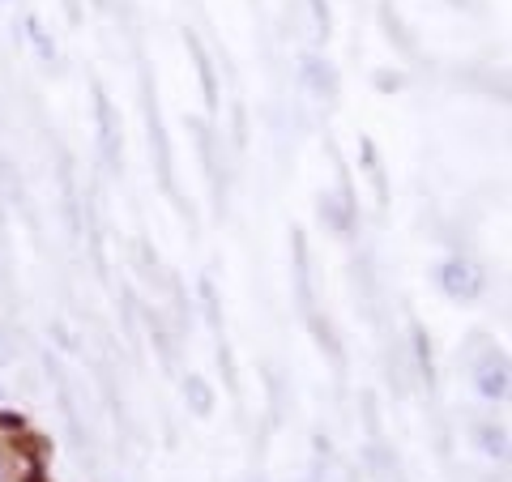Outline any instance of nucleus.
<instances>
[{
  "mask_svg": "<svg viewBox=\"0 0 512 482\" xmlns=\"http://www.w3.org/2000/svg\"><path fill=\"white\" fill-rule=\"evenodd\" d=\"M440 286L453 299H474L478 295V286H483V278H478V269L470 261H448L440 269Z\"/></svg>",
  "mask_w": 512,
  "mask_h": 482,
  "instance_id": "obj_1",
  "label": "nucleus"
},
{
  "mask_svg": "<svg viewBox=\"0 0 512 482\" xmlns=\"http://www.w3.org/2000/svg\"><path fill=\"white\" fill-rule=\"evenodd\" d=\"M478 389H483L487 397H504L508 393V367H504V359H487L483 367H478Z\"/></svg>",
  "mask_w": 512,
  "mask_h": 482,
  "instance_id": "obj_2",
  "label": "nucleus"
},
{
  "mask_svg": "<svg viewBox=\"0 0 512 482\" xmlns=\"http://www.w3.org/2000/svg\"><path fill=\"white\" fill-rule=\"evenodd\" d=\"M99 128H103V154H107V163L116 167L120 163V150H116V120H111L107 99H99Z\"/></svg>",
  "mask_w": 512,
  "mask_h": 482,
  "instance_id": "obj_3",
  "label": "nucleus"
},
{
  "mask_svg": "<svg viewBox=\"0 0 512 482\" xmlns=\"http://www.w3.org/2000/svg\"><path fill=\"white\" fill-rule=\"evenodd\" d=\"M184 397L192 401V410H197V414H210L214 410V393H210V384H205L201 376H188L184 380Z\"/></svg>",
  "mask_w": 512,
  "mask_h": 482,
  "instance_id": "obj_4",
  "label": "nucleus"
},
{
  "mask_svg": "<svg viewBox=\"0 0 512 482\" xmlns=\"http://www.w3.org/2000/svg\"><path fill=\"white\" fill-rule=\"evenodd\" d=\"M192 43V52H197V69H201V82H205V99H218V94H214V69H210V60H205V52H201V43L197 39H188Z\"/></svg>",
  "mask_w": 512,
  "mask_h": 482,
  "instance_id": "obj_5",
  "label": "nucleus"
},
{
  "mask_svg": "<svg viewBox=\"0 0 512 482\" xmlns=\"http://www.w3.org/2000/svg\"><path fill=\"white\" fill-rule=\"evenodd\" d=\"M320 205H325V214H329L333 222H338V227H346V222H350V210H346V197H325V201H320Z\"/></svg>",
  "mask_w": 512,
  "mask_h": 482,
  "instance_id": "obj_6",
  "label": "nucleus"
}]
</instances>
